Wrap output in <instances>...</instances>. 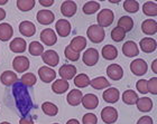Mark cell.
Returning <instances> with one entry per match:
<instances>
[{"label": "cell", "instance_id": "1", "mask_svg": "<svg viewBox=\"0 0 157 124\" xmlns=\"http://www.w3.org/2000/svg\"><path fill=\"white\" fill-rule=\"evenodd\" d=\"M86 35H88L89 39L94 44H99V42H103L105 37V29L102 27L98 26V25H92V26L89 27L88 30H86Z\"/></svg>", "mask_w": 157, "mask_h": 124}, {"label": "cell", "instance_id": "2", "mask_svg": "<svg viewBox=\"0 0 157 124\" xmlns=\"http://www.w3.org/2000/svg\"><path fill=\"white\" fill-rule=\"evenodd\" d=\"M115 20V13H112L110 9H102L97 16V21H98V26L100 27H109L113 23Z\"/></svg>", "mask_w": 157, "mask_h": 124}, {"label": "cell", "instance_id": "3", "mask_svg": "<svg viewBox=\"0 0 157 124\" xmlns=\"http://www.w3.org/2000/svg\"><path fill=\"white\" fill-rule=\"evenodd\" d=\"M147 69H148L147 63L141 58L135 59L134 62H131L130 64V71L132 72V74H135V75L137 76L145 75L147 73Z\"/></svg>", "mask_w": 157, "mask_h": 124}, {"label": "cell", "instance_id": "4", "mask_svg": "<svg viewBox=\"0 0 157 124\" xmlns=\"http://www.w3.org/2000/svg\"><path fill=\"white\" fill-rule=\"evenodd\" d=\"M102 121L107 124H113L118 120V112L112 106H107L101 111Z\"/></svg>", "mask_w": 157, "mask_h": 124}, {"label": "cell", "instance_id": "5", "mask_svg": "<svg viewBox=\"0 0 157 124\" xmlns=\"http://www.w3.org/2000/svg\"><path fill=\"white\" fill-rule=\"evenodd\" d=\"M82 59L86 66H94L99 62V52L95 48H88L83 54Z\"/></svg>", "mask_w": 157, "mask_h": 124}, {"label": "cell", "instance_id": "6", "mask_svg": "<svg viewBox=\"0 0 157 124\" xmlns=\"http://www.w3.org/2000/svg\"><path fill=\"white\" fill-rule=\"evenodd\" d=\"M13 67L17 73H23L29 68V59L26 56H17L13 58Z\"/></svg>", "mask_w": 157, "mask_h": 124}, {"label": "cell", "instance_id": "7", "mask_svg": "<svg viewBox=\"0 0 157 124\" xmlns=\"http://www.w3.org/2000/svg\"><path fill=\"white\" fill-rule=\"evenodd\" d=\"M42 58H43V62H45V64H47L48 66H52V67H55L59 62V54L55 50H52V49L43 53Z\"/></svg>", "mask_w": 157, "mask_h": 124}, {"label": "cell", "instance_id": "8", "mask_svg": "<svg viewBox=\"0 0 157 124\" xmlns=\"http://www.w3.org/2000/svg\"><path fill=\"white\" fill-rule=\"evenodd\" d=\"M40 40L43 44H45L47 46H53L57 42V36H56L55 31L51 28H46V29L42 30L40 33Z\"/></svg>", "mask_w": 157, "mask_h": 124}, {"label": "cell", "instance_id": "9", "mask_svg": "<svg viewBox=\"0 0 157 124\" xmlns=\"http://www.w3.org/2000/svg\"><path fill=\"white\" fill-rule=\"evenodd\" d=\"M37 21H38L40 25H51V24L54 21L55 19V15L54 13H52L51 10H39L37 13Z\"/></svg>", "mask_w": 157, "mask_h": 124}, {"label": "cell", "instance_id": "10", "mask_svg": "<svg viewBox=\"0 0 157 124\" xmlns=\"http://www.w3.org/2000/svg\"><path fill=\"white\" fill-rule=\"evenodd\" d=\"M55 28H56L57 34H59L61 37L69 36L70 33H71V29H72L70 21L69 20H66V19L57 20V21H56V25H55Z\"/></svg>", "mask_w": 157, "mask_h": 124}, {"label": "cell", "instance_id": "11", "mask_svg": "<svg viewBox=\"0 0 157 124\" xmlns=\"http://www.w3.org/2000/svg\"><path fill=\"white\" fill-rule=\"evenodd\" d=\"M38 76L44 83H51L52 81L55 79L56 73L54 69L49 68V67H46V66H42V67L38 69Z\"/></svg>", "mask_w": 157, "mask_h": 124}, {"label": "cell", "instance_id": "12", "mask_svg": "<svg viewBox=\"0 0 157 124\" xmlns=\"http://www.w3.org/2000/svg\"><path fill=\"white\" fill-rule=\"evenodd\" d=\"M107 74H108L109 78L113 79V81H119L124 76V69L118 64H111L107 68Z\"/></svg>", "mask_w": 157, "mask_h": 124}, {"label": "cell", "instance_id": "13", "mask_svg": "<svg viewBox=\"0 0 157 124\" xmlns=\"http://www.w3.org/2000/svg\"><path fill=\"white\" fill-rule=\"evenodd\" d=\"M19 31H20V34L24 35L25 37H32L36 34V26H35L32 21L25 20V21H21V23H20Z\"/></svg>", "mask_w": 157, "mask_h": 124}, {"label": "cell", "instance_id": "14", "mask_svg": "<svg viewBox=\"0 0 157 124\" xmlns=\"http://www.w3.org/2000/svg\"><path fill=\"white\" fill-rule=\"evenodd\" d=\"M102 97L107 103H110V104H113L116 102H118L119 97H120V93H119V89L116 87L111 88H107L103 94H102Z\"/></svg>", "mask_w": 157, "mask_h": 124}, {"label": "cell", "instance_id": "15", "mask_svg": "<svg viewBox=\"0 0 157 124\" xmlns=\"http://www.w3.org/2000/svg\"><path fill=\"white\" fill-rule=\"evenodd\" d=\"M59 76L62 77V79H72L76 74V67L73 65H70V64H64V65L59 68Z\"/></svg>", "mask_w": 157, "mask_h": 124}, {"label": "cell", "instance_id": "16", "mask_svg": "<svg viewBox=\"0 0 157 124\" xmlns=\"http://www.w3.org/2000/svg\"><path fill=\"white\" fill-rule=\"evenodd\" d=\"M82 105L86 110H94L99 105V98L94 94H86L82 97Z\"/></svg>", "mask_w": 157, "mask_h": 124}, {"label": "cell", "instance_id": "17", "mask_svg": "<svg viewBox=\"0 0 157 124\" xmlns=\"http://www.w3.org/2000/svg\"><path fill=\"white\" fill-rule=\"evenodd\" d=\"M122 53L127 57H135L139 54V49H138V46L135 44V42L129 40L122 45Z\"/></svg>", "mask_w": 157, "mask_h": 124}, {"label": "cell", "instance_id": "18", "mask_svg": "<svg viewBox=\"0 0 157 124\" xmlns=\"http://www.w3.org/2000/svg\"><path fill=\"white\" fill-rule=\"evenodd\" d=\"M76 3L74 1H71V0H67V1H64L61 6V13L64 17H72L75 15L76 13Z\"/></svg>", "mask_w": 157, "mask_h": 124}, {"label": "cell", "instance_id": "19", "mask_svg": "<svg viewBox=\"0 0 157 124\" xmlns=\"http://www.w3.org/2000/svg\"><path fill=\"white\" fill-rule=\"evenodd\" d=\"M139 45H140L141 50L144 53H148V54L155 52L157 47L156 40L151 38V37H145V38H143L140 40V42H139Z\"/></svg>", "mask_w": 157, "mask_h": 124}, {"label": "cell", "instance_id": "20", "mask_svg": "<svg viewBox=\"0 0 157 124\" xmlns=\"http://www.w3.org/2000/svg\"><path fill=\"white\" fill-rule=\"evenodd\" d=\"M9 48H10L11 52L17 53V54H20V53H24L25 50H26L27 44H26V42H25V39L17 37V38H15L13 42H10Z\"/></svg>", "mask_w": 157, "mask_h": 124}, {"label": "cell", "instance_id": "21", "mask_svg": "<svg viewBox=\"0 0 157 124\" xmlns=\"http://www.w3.org/2000/svg\"><path fill=\"white\" fill-rule=\"evenodd\" d=\"M13 29L11 25L8 23L0 24V40L1 42H8L13 37Z\"/></svg>", "mask_w": 157, "mask_h": 124}, {"label": "cell", "instance_id": "22", "mask_svg": "<svg viewBox=\"0 0 157 124\" xmlns=\"http://www.w3.org/2000/svg\"><path fill=\"white\" fill-rule=\"evenodd\" d=\"M82 97H83V94H82V92L80 89H72V91L70 92L69 94H67V103H69L71 106H78L82 101Z\"/></svg>", "mask_w": 157, "mask_h": 124}, {"label": "cell", "instance_id": "23", "mask_svg": "<svg viewBox=\"0 0 157 124\" xmlns=\"http://www.w3.org/2000/svg\"><path fill=\"white\" fill-rule=\"evenodd\" d=\"M0 81H1V83H2L3 85H6V86H11V85H13L15 83H17L18 77H17L16 73L11 72V71H6V72H3L2 74H1Z\"/></svg>", "mask_w": 157, "mask_h": 124}, {"label": "cell", "instance_id": "24", "mask_svg": "<svg viewBox=\"0 0 157 124\" xmlns=\"http://www.w3.org/2000/svg\"><path fill=\"white\" fill-rule=\"evenodd\" d=\"M102 57L108 60H113L118 57V49L113 45H105L101 50Z\"/></svg>", "mask_w": 157, "mask_h": 124}, {"label": "cell", "instance_id": "25", "mask_svg": "<svg viewBox=\"0 0 157 124\" xmlns=\"http://www.w3.org/2000/svg\"><path fill=\"white\" fill-rule=\"evenodd\" d=\"M136 105H137V108L139 111L145 112V113L153 110V101L149 97L138 98L137 102H136Z\"/></svg>", "mask_w": 157, "mask_h": 124}, {"label": "cell", "instance_id": "26", "mask_svg": "<svg viewBox=\"0 0 157 124\" xmlns=\"http://www.w3.org/2000/svg\"><path fill=\"white\" fill-rule=\"evenodd\" d=\"M69 82L65 79H56L52 85V89L55 94H63L69 89Z\"/></svg>", "mask_w": 157, "mask_h": 124}, {"label": "cell", "instance_id": "27", "mask_svg": "<svg viewBox=\"0 0 157 124\" xmlns=\"http://www.w3.org/2000/svg\"><path fill=\"white\" fill-rule=\"evenodd\" d=\"M69 46L74 50V52L80 53L81 50H83V49L85 48V46H86V39L82 36H76L71 40Z\"/></svg>", "mask_w": 157, "mask_h": 124}, {"label": "cell", "instance_id": "28", "mask_svg": "<svg viewBox=\"0 0 157 124\" xmlns=\"http://www.w3.org/2000/svg\"><path fill=\"white\" fill-rule=\"evenodd\" d=\"M141 30L146 35H155L157 33V23L153 19H146L141 24Z\"/></svg>", "mask_w": 157, "mask_h": 124}, {"label": "cell", "instance_id": "29", "mask_svg": "<svg viewBox=\"0 0 157 124\" xmlns=\"http://www.w3.org/2000/svg\"><path fill=\"white\" fill-rule=\"evenodd\" d=\"M90 85L94 89H102V88H108L110 86V83L105 77L100 76V77H95L92 81H90Z\"/></svg>", "mask_w": 157, "mask_h": 124}, {"label": "cell", "instance_id": "30", "mask_svg": "<svg viewBox=\"0 0 157 124\" xmlns=\"http://www.w3.org/2000/svg\"><path fill=\"white\" fill-rule=\"evenodd\" d=\"M137 100H138L137 93L135 91H132V89H127V91L124 92V94H122V101H124V104L134 105V104H136Z\"/></svg>", "mask_w": 157, "mask_h": 124}, {"label": "cell", "instance_id": "31", "mask_svg": "<svg viewBox=\"0 0 157 124\" xmlns=\"http://www.w3.org/2000/svg\"><path fill=\"white\" fill-rule=\"evenodd\" d=\"M118 27H120L127 33V31H130L134 27V20L132 18L129 16H122L120 19L118 20Z\"/></svg>", "mask_w": 157, "mask_h": 124}, {"label": "cell", "instance_id": "32", "mask_svg": "<svg viewBox=\"0 0 157 124\" xmlns=\"http://www.w3.org/2000/svg\"><path fill=\"white\" fill-rule=\"evenodd\" d=\"M42 110H43V112H44L46 115H48V116H55V115L59 113L57 106H56L54 103H52V102H45V103H43Z\"/></svg>", "mask_w": 157, "mask_h": 124}, {"label": "cell", "instance_id": "33", "mask_svg": "<svg viewBox=\"0 0 157 124\" xmlns=\"http://www.w3.org/2000/svg\"><path fill=\"white\" fill-rule=\"evenodd\" d=\"M143 13H144L146 16L155 17L157 15L156 2H153V1H147V2H145L144 6H143Z\"/></svg>", "mask_w": 157, "mask_h": 124}, {"label": "cell", "instance_id": "34", "mask_svg": "<svg viewBox=\"0 0 157 124\" xmlns=\"http://www.w3.org/2000/svg\"><path fill=\"white\" fill-rule=\"evenodd\" d=\"M74 84L78 88H84L90 85V78L86 74H78L74 78Z\"/></svg>", "mask_w": 157, "mask_h": 124}, {"label": "cell", "instance_id": "35", "mask_svg": "<svg viewBox=\"0 0 157 124\" xmlns=\"http://www.w3.org/2000/svg\"><path fill=\"white\" fill-rule=\"evenodd\" d=\"M36 1L35 0H18L17 7L20 11H29L35 7Z\"/></svg>", "mask_w": 157, "mask_h": 124}, {"label": "cell", "instance_id": "36", "mask_svg": "<svg viewBox=\"0 0 157 124\" xmlns=\"http://www.w3.org/2000/svg\"><path fill=\"white\" fill-rule=\"evenodd\" d=\"M100 8V5L97 1H88L83 6V13L85 15H93L94 13H97Z\"/></svg>", "mask_w": 157, "mask_h": 124}, {"label": "cell", "instance_id": "37", "mask_svg": "<svg viewBox=\"0 0 157 124\" xmlns=\"http://www.w3.org/2000/svg\"><path fill=\"white\" fill-rule=\"evenodd\" d=\"M28 50H29L30 55L33 56H39L44 53V47L40 42H32L29 44V47H28Z\"/></svg>", "mask_w": 157, "mask_h": 124}, {"label": "cell", "instance_id": "38", "mask_svg": "<svg viewBox=\"0 0 157 124\" xmlns=\"http://www.w3.org/2000/svg\"><path fill=\"white\" fill-rule=\"evenodd\" d=\"M20 81H21V83H23L25 86L32 87V86H34V85L36 84L37 79H36V76L34 75L33 73H27V74H24V75L21 76Z\"/></svg>", "mask_w": 157, "mask_h": 124}, {"label": "cell", "instance_id": "39", "mask_svg": "<svg viewBox=\"0 0 157 124\" xmlns=\"http://www.w3.org/2000/svg\"><path fill=\"white\" fill-rule=\"evenodd\" d=\"M124 37H126V31H124L122 28H120V27H116V28L112 29L111 38L113 42H120L124 39Z\"/></svg>", "mask_w": 157, "mask_h": 124}, {"label": "cell", "instance_id": "40", "mask_svg": "<svg viewBox=\"0 0 157 124\" xmlns=\"http://www.w3.org/2000/svg\"><path fill=\"white\" fill-rule=\"evenodd\" d=\"M124 9L130 13H137L138 9H139V3H138V1H135V0H126L124 2Z\"/></svg>", "mask_w": 157, "mask_h": 124}, {"label": "cell", "instance_id": "41", "mask_svg": "<svg viewBox=\"0 0 157 124\" xmlns=\"http://www.w3.org/2000/svg\"><path fill=\"white\" fill-rule=\"evenodd\" d=\"M64 55H65V57L69 60H71V62H76L78 58H80V53H76L74 52L70 46H66L65 47V50H64Z\"/></svg>", "mask_w": 157, "mask_h": 124}, {"label": "cell", "instance_id": "42", "mask_svg": "<svg viewBox=\"0 0 157 124\" xmlns=\"http://www.w3.org/2000/svg\"><path fill=\"white\" fill-rule=\"evenodd\" d=\"M147 91L153 95L157 94V77H153L147 81Z\"/></svg>", "mask_w": 157, "mask_h": 124}, {"label": "cell", "instance_id": "43", "mask_svg": "<svg viewBox=\"0 0 157 124\" xmlns=\"http://www.w3.org/2000/svg\"><path fill=\"white\" fill-rule=\"evenodd\" d=\"M97 122H98V119L93 113H86L82 119V123L83 124H97Z\"/></svg>", "mask_w": 157, "mask_h": 124}, {"label": "cell", "instance_id": "44", "mask_svg": "<svg viewBox=\"0 0 157 124\" xmlns=\"http://www.w3.org/2000/svg\"><path fill=\"white\" fill-rule=\"evenodd\" d=\"M136 88H137V91L141 94H146L148 93L147 91V81L146 79H139L136 84Z\"/></svg>", "mask_w": 157, "mask_h": 124}, {"label": "cell", "instance_id": "45", "mask_svg": "<svg viewBox=\"0 0 157 124\" xmlns=\"http://www.w3.org/2000/svg\"><path fill=\"white\" fill-rule=\"evenodd\" d=\"M137 124H154V122H153V119L151 116L145 115V116H143V118H140L138 120Z\"/></svg>", "mask_w": 157, "mask_h": 124}, {"label": "cell", "instance_id": "46", "mask_svg": "<svg viewBox=\"0 0 157 124\" xmlns=\"http://www.w3.org/2000/svg\"><path fill=\"white\" fill-rule=\"evenodd\" d=\"M19 124H34L33 119L29 118V116H24V118L20 119Z\"/></svg>", "mask_w": 157, "mask_h": 124}, {"label": "cell", "instance_id": "47", "mask_svg": "<svg viewBox=\"0 0 157 124\" xmlns=\"http://www.w3.org/2000/svg\"><path fill=\"white\" fill-rule=\"evenodd\" d=\"M39 3L44 7H49L54 3V0H39Z\"/></svg>", "mask_w": 157, "mask_h": 124}, {"label": "cell", "instance_id": "48", "mask_svg": "<svg viewBox=\"0 0 157 124\" xmlns=\"http://www.w3.org/2000/svg\"><path fill=\"white\" fill-rule=\"evenodd\" d=\"M6 18V11L2 9V8H0V20H2Z\"/></svg>", "mask_w": 157, "mask_h": 124}, {"label": "cell", "instance_id": "49", "mask_svg": "<svg viewBox=\"0 0 157 124\" xmlns=\"http://www.w3.org/2000/svg\"><path fill=\"white\" fill-rule=\"evenodd\" d=\"M66 124H80V122L78 120H75V119H71V120L66 122Z\"/></svg>", "mask_w": 157, "mask_h": 124}, {"label": "cell", "instance_id": "50", "mask_svg": "<svg viewBox=\"0 0 157 124\" xmlns=\"http://www.w3.org/2000/svg\"><path fill=\"white\" fill-rule=\"evenodd\" d=\"M157 60L155 59L154 62H153V65H151V68H153V72L154 73H157Z\"/></svg>", "mask_w": 157, "mask_h": 124}, {"label": "cell", "instance_id": "51", "mask_svg": "<svg viewBox=\"0 0 157 124\" xmlns=\"http://www.w3.org/2000/svg\"><path fill=\"white\" fill-rule=\"evenodd\" d=\"M7 3V1H0V6H1V5H6Z\"/></svg>", "mask_w": 157, "mask_h": 124}, {"label": "cell", "instance_id": "52", "mask_svg": "<svg viewBox=\"0 0 157 124\" xmlns=\"http://www.w3.org/2000/svg\"><path fill=\"white\" fill-rule=\"evenodd\" d=\"M0 124H10L9 122H2V123H0Z\"/></svg>", "mask_w": 157, "mask_h": 124}, {"label": "cell", "instance_id": "53", "mask_svg": "<svg viewBox=\"0 0 157 124\" xmlns=\"http://www.w3.org/2000/svg\"><path fill=\"white\" fill-rule=\"evenodd\" d=\"M54 124H59V123H54Z\"/></svg>", "mask_w": 157, "mask_h": 124}]
</instances>
